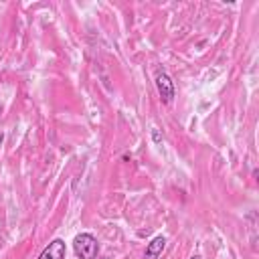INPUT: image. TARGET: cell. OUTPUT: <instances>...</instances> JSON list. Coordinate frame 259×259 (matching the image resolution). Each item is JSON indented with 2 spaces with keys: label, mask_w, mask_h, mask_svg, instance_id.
Here are the masks:
<instances>
[{
  "label": "cell",
  "mask_w": 259,
  "mask_h": 259,
  "mask_svg": "<svg viewBox=\"0 0 259 259\" xmlns=\"http://www.w3.org/2000/svg\"><path fill=\"white\" fill-rule=\"evenodd\" d=\"M73 249L79 259H95L99 253V243L91 233H79L73 239Z\"/></svg>",
  "instance_id": "cell-1"
},
{
  "label": "cell",
  "mask_w": 259,
  "mask_h": 259,
  "mask_svg": "<svg viewBox=\"0 0 259 259\" xmlns=\"http://www.w3.org/2000/svg\"><path fill=\"white\" fill-rule=\"evenodd\" d=\"M156 89H158V95L162 97V101L164 103H172V99H174V95H176V91H174V83H172V79L164 73V71H160L158 75H156Z\"/></svg>",
  "instance_id": "cell-2"
},
{
  "label": "cell",
  "mask_w": 259,
  "mask_h": 259,
  "mask_svg": "<svg viewBox=\"0 0 259 259\" xmlns=\"http://www.w3.org/2000/svg\"><path fill=\"white\" fill-rule=\"evenodd\" d=\"M38 259H65V241L63 239L51 241L42 249V253L38 255Z\"/></svg>",
  "instance_id": "cell-3"
},
{
  "label": "cell",
  "mask_w": 259,
  "mask_h": 259,
  "mask_svg": "<svg viewBox=\"0 0 259 259\" xmlns=\"http://www.w3.org/2000/svg\"><path fill=\"white\" fill-rule=\"evenodd\" d=\"M164 247H166V239H164L162 235L154 237V239L148 243V247H146V259H156V257L164 251Z\"/></svg>",
  "instance_id": "cell-4"
},
{
  "label": "cell",
  "mask_w": 259,
  "mask_h": 259,
  "mask_svg": "<svg viewBox=\"0 0 259 259\" xmlns=\"http://www.w3.org/2000/svg\"><path fill=\"white\" fill-rule=\"evenodd\" d=\"M152 142L154 144H162V134H160V130H152Z\"/></svg>",
  "instance_id": "cell-5"
},
{
  "label": "cell",
  "mask_w": 259,
  "mask_h": 259,
  "mask_svg": "<svg viewBox=\"0 0 259 259\" xmlns=\"http://www.w3.org/2000/svg\"><path fill=\"white\" fill-rule=\"evenodd\" d=\"M2 142H4V134L0 132V146H2Z\"/></svg>",
  "instance_id": "cell-6"
},
{
  "label": "cell",
  "mask_w": 259,
  "mask_h": 259,
  "mask_svg": "<svg viewBox=\"0 0 259 259\" xmlns=\"http://www.w3.org/2000/svg\"><path fill=\"white\" fill-rule=\"evenodd\" d=\"M190 259H200V255H192V257H190Z\"/></svg>",
  "instance_id": "cell-7"
}]
</instances>
